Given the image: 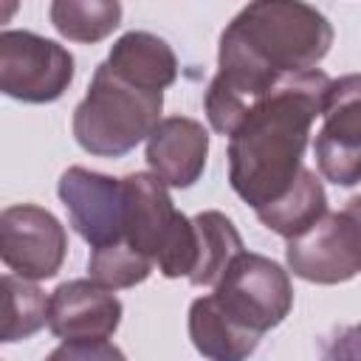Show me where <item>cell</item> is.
<instances>
[{
	"label": "cell",
	"mask_w": 361,
	"mask_h": 361,
	"mask_svg": "<svg viewBox=\"0 0 361 361\" xmlns=\"http://www.w3.org/2000/svg\"><path fill=\"white\" fill-rule=\"evenodd\" d=\"M333 45V25L305 0H251L223 31L217 73L203 107L228 135L237 121L288 76L313 71Z\"/></svg>",
	"instance_id": "1"
},
{
	"label": "cell",
	"mask_w": 361,
	"mask_h": 361,
	"mask_svg": "<svg viewBox=\"0 0 361 361\" xmlns=\"http://www.w3.org/2000/svg\"><path fill=\"white\" fill-rule=\"evenodd\" d=\"M327 87L330 76L319 68L288 76L228 133V183L251 209L279 200L296 183Z\"/></svg>",
	"instance_id": "2"
},
{
	"label": "cell",
	"mask_w": 361,
	"mask_h": 361,
	"mask_svg": "<svg viewBox=\"0 0 361 361\" xmlns=\"http://www.w3.org/2000/svg\"><path fill=\"white\" fill-rule=\"evenodd\" d=\"M293 290L288 274L268 257L240 251L214 293L189 307V338L206 358H245L259 338L290 313Z\"/></svg>",
	"instance_id": "3"
},
{
	"label": "cell",
	"mask_w": 361,
	"mask_h": 361,
	"mask_svg": "<svg viewBox=\"0 0 361 361\" xmlns=\"http://www.w3.org/2000/svg\"><path fill=\"white\" fill-rule=\"evenodd\" d=\"M161 107L164 90L144 87L102 62L73 110V138L90 155L121 158L149 138L161 121Z\"/></svg>",
	"instance_id": "4"
},
{
	"label": "cell",
	"mask_w": 361,
	"mask_h": 361,
	"mask_svg": "<svg viewBox=\"0 0 361 361\" xmlns=\"http://www.w3.org/2000/svg\"><path fill=\"white\" fill-rule=\"evenodd\" d=\"M121 322V302L96 279L62 282L48 302V327L65 344L51 358H113L121 355L107 338Z\"/></svg>",
	"instance_id": "5"
},
{
	"label": "cell",
	"mask_w": 361,
	"mask_h": 361,
	"mask_svg": "<svg viewBox=\"0 0 361 361\" xmlns=\"http://www.w3.org/2000/svg\"><path fill=\"white\" fill-rule=\"evenodd\" d=\"M73 79V56L31 31L0 34V90L25 104L56 102Z\"/></svg>",
	"instance_id": "6"
},
{
	"label": "cell",
	"mask_w": 361,
	"mask_h": 361,
	"mask_svg": "<svg viewBox=\"0 0 361 361\" xmlns=\"http://www.w3.org/2000/svg\"><path fill=\"white\" fill-rule=\"evenodd\" d=\"M313 155L324 180L336 186L361 183V73L330 79Z\"/></svg>",
	"instance_id": "7"
},
{
	"label": "cell",
	"mask_w": 361,
	"mask_h": 361,
	"mask_svg": "<svg viewBox=\"0 0 361 361\" xmlns=\"http://www.w3.org/2000/svg\"><path fill=\"white\" fill-rule=\"evenodd\" d=\"M290 271L316 285H338L361 271V220L353 212H324L310 228L288 240Z\"/></svg>",
	"instance_id": "8"
},
{
	"label": "cell",
	"mask_w": 361,
	"mask_h": 361,
	"mask_svg": "<svg viewBox=\"0 0 361 361\" xmlns=\"http://www.w3.org/2000/svg\"><path fill=\"white\" fill-rule=\"evenodd\" d=\"M68 251L65 226L45 209L20 203L0 214V257L8 271L25 279L56 276Z\"/></svg>",
	"instance_id": "9"
},
{
	"label": "cell",
	"mask_w": 361,
	"mask_h": 361,
	"mask_svg": "<svg viewBox=\"0 0 361 361\" xmlns=\"http://www.w3.org/2000/svg\"><path fill=\"white\" fill-rule=\"evenodd\" d=\"M59 197L71 226L90 245H113L124 240V186L121 178H107L82 166H71L59 178Z\"/></svg>",
	"instance_id": "10"
},
{
	"label": "cell",
	"mask_w": 361,
	"mask_h": 361,
	"mask_svg": "<svg viewBox=\"0 0 361 361\" xmlns=\"http://www.w3.org/2000/svg\"><path fill=\"white\" fill-rule=\"evenodd\" d=\"M206 155L209 133L200 121L186 116L161 118L147 138V164L152 175L172 189L192 186L206 169Z\"/></svg>",
	"instance_id": "11"
},
{
	"label": "cell",
	"mask_w": 361,
	"mask_h": 361,
	"mask_svg": "<svg viewBox=\"0 0 361 361\" xmlns=\"http://www.w3.org/2000/svg\"><path fill=\"white\" fill-rule=\"evenodd\" d=\"M107 65L121 76L155 90L169 87L178 76L175 51L166 45V39L149 31H127L124 37H118L110 48Z\"/></svg>",
	"instance_id": "12"
},
{
	"label": "cell",
	"mask_w": 361,
	"mask_h": 361,
	"mask_svg": "<svg viewBox=\"0 0 361 361\" xmlns=\"http://www.w3.org/2000/svg\"><path fill=\"white\" fill-rule=\"evenodd\" d=\"M254 212H257V217L265 228L290 240V237L302 234L305 228H310L327 212V195H324V186L316 178V172L302 169L296 183L279 200H274L268 206H259Z\"/></svg>",
	"instance_id": "13"
},
{
	"label": "cell",
	"mask_w": 361,
	"mask_h": 361,
	"mask_svg": "<svg viewBox=\"0 0 361 361\" xmlns=\"http://www.w3.org/2000/svg\"><path fill=\"white\" fill-rule=\"evenodd\" d=\"M195 228H197V265L189 282L217 285L228 262L243 251V240L234 223L220 212H200L195 217Z\"/></svg>",
	"instance_id": "14"
},
{
	"label": "cell",
	"mask_w": 361,
	"mask_h": 361,
	"mask_svg": "<svg viewBox=\"0 0 361 361\" xmlns=\"http://www.w3.org/2000/svg\"><path fill=\"white\" fill-rule=\"evenodd\" d=\"M51 25L73 42H99L121 23V0H51Z\"/></svg>",
	"instance_id": "15"
},
{
	"label": "cell",
	"mask_w": 361,
	"mask_h": 361,
	"mask_svg": "<svg viewBox=\"0 0 361 361\" xmlns=\"http://www.w3.org/2000/svg\"><path fill=\"white\" fill-rule=\"evenodd\" d=\"M3 322H0V341H20L34 336L42 324H48V302L37 285L25 276L6 274L3 276Z\"/></svg>",
	"instance_id": "16"
},
{
	"label": "cell",
	"mask_w": 361,
	"mask_h": 361,
	"mask_svg": "<svg viewBox=\"0 0 361 361\" xmlns=\"http://www.w3.org/2000/svg\"><path fill=\"white\" fill-rule=\"evenodd\" d=\"M152 259L130 248L127 243H113V245H99L87 257V274L99 285L116 290V288H133L144 282L152 274Z\"/></svg>",
	"instance_id": "17"
},
{
	"label": "cell",
	"mask_w": 361,
	"mask_h": 361,
	"mask_svg": "<svg viewBox=\"0 0 361 361\" xmlns=\"http://www.w3.org/2000/svg\"><path fill=\"white\" fill-rule=\"evenodd\" d=\"M324 358H361V324H350L324 338Z\"/></svg>",
	"instance_id": "18"
},
{
	"label": "cell",
	"mask_w": 361,
	"mask_h": 361,
	"mask_svg": "<svg viewBox=\"0 0 361 361\" xmlns=\"http://www.w3.org/2000/svg\"><path fill=\"white\" fill-rule=\"evenodd\" d=\"M347 212H353V214L361 220V197H353V200L347 203Z\"/></svg>",
	"instance_id": "19"
}]
</instances>
